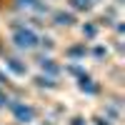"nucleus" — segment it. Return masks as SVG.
<instances>
[{"label":"nucleus","mask_w":125,"mask_h":125,"mask_svg":"<svg viewBox=\"0 0 125 125\" xmlns=\"http://www.w3.org/2000/svg\"><path fill=\"white\" fill-rule=\"evenodd\" d=\"M15 43H18V48H25V50H30V48H35V43H38V35L33 33V30H20V33L15 35Z\"/></svg>","instance_id":"f257e3e1"},{"label":"nucleus","mask_w":125,"mask_h":125,"mask_svg":"<svg viewBox=\"0 0 125 125\" xmlns=\"http://www.w3.org/2000/svg\"><path fill=\"white\" fill-rule=\"evenodd\" d=\"M13 110H15L18 120H33V110H30V108H25V105H13Z\"/></svg>","instance_id":"f03ea898"},{"label":"nucleus","mask_w":125,"mask_h":125,"mask_svg":"<svg viewBox=\"0 0 125 125\" xmlns=\"http://www.w3.org/2000/svg\"><path fill=\"white\" fill-rule=\"evenodd\" d=\"M55 20H58V25H70V23H73V18H70V15H62V13H60Z\"/></svg>","instance_id":"7ed1b4c3"},{"label":"nucleus","mask_w":125,"mask_h":125,"mask_svg":"<svg viewBox=\"0 0 125 125\" xmlns=\"http://www.w3.org/2000/svg\"><path fill=\"white\" fill-rule=\"evenodd\" d=\"M0 105H5V95H3V93H0Z\"/></svg>","instance_id":"20e7f679"}]
</instances>
